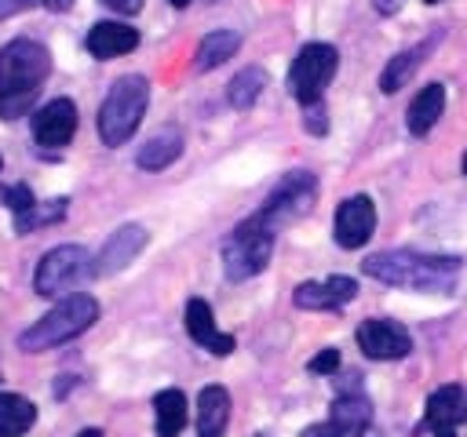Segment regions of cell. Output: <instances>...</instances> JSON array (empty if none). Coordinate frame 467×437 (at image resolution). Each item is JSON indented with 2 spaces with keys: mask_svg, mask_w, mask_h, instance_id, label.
<instances>
[{
  "mask_svg": "<svg viewBox=\"0 0 467 437\" xmlns=\"http://www.w3.org/2000/svg\"><path fill=\"white\" fill-rule=\"evenodd\" d=\"M361 269L390 288H412V291H449L456 273H460V259L456 255H427V251H376L361 262Z\"/></svg>",
  "mask_w": 467,
  "mask_h": 437,
  "instance_id": "6da1fadb",
  "label": "cell"
},
{
  "mask_svg": "<svg viewBox=\"0 0 467 437\" xmlns=\"http://www.w3.org/2000/svg\"><path fill=\"white\" fill-rule=\"evenodd\" d=\"M51 73V55L44 44L18 36L0 47V117H18L33 106Z\"/></svg>",
  "mask_w": 467,
  "mask_h": 437,
  "instance_id": "7a4b0ae2",
  "label": "cell"
},
{
  "mask_svg": "<svg viewBox=\"0 0 467 437\" xmlns=\"http://www.w3.org/2000/svg\"><path fill=\"white\" fill-rule=\"evenodd\" d=\"M99 320V302L84 291H73L66 295L55 310H47L40 320H33L22 335H18V346L26 353H40V350H55L77 335H84L91 324Z\"/></svg>",
  "mask_w": 467,
  "mask_h": 437,
  "instance_id": "3957f363",
  "label": "cell"
},
{
  "mask_svg": "<svg viewBox=\"0 0 467 437\" xmlns=\"http://www.w3.org/2000/svg\"><path fill=\"white\" fill-rule=\"evenodd\" d=\"M146 102H150V80L146 76H139V73L117 76L113 87L106 91L102 106H99V138L106 146H124L135 135V127L142 124Z\"/></svg>",
  "mask_w": 467,
  "mask_h": 437,
  "instance_id": "277c9868",
  "label": "cell"
},
{
  "mask_svg": "<svg viewBox=\"0 0 467 437\" xmlns=\"http://www.w3.org/2000/svg\"><path fill=\"white\" fill-rule=\"evenodd\" d=\"M270 255H274V229H266L252 215L241 226H234V233L223 240V269L230 280H248L263 273Z\"/></svg>",
  "mask_w": 467,
  "mask_h": 437,
  "instance_id": "5b68a950",
  "label": "cell"
},
{
  "mask_svg": "<svg viewBox=\"0 0 467 437\" xmlns=\"http://www.w3.org/2000/svg\"><path fill=\"white\" fill-rule=\"evenodd\" d=\"M314 200H317V178H314L310 171H288V175L266 193V200L259 204V211H255L252 218L277 233L281 226L303 218V215L314 208Z\"/></svg>",
  "mask_w": 467,
  "mask_h": 437,
  "instance_id": "8992f818",
  "label": "cell"
},
{
  "mask_svg": "<svg viewBox=\"0 0 467 437\" xmlns=\"http://www.w3.org/2000/svg\"><path fill=\"white\" fill-rule=\"evenodd\" d=\"M336 66H339V55L332 44H306L299 47V55L292 58V69H288V91L292 98L306 109L314 102H321L328 80L336 76Z\"/></svg>",
  "mask_w": 467,
  "mask_h": 437,
  "instance_id": "52a82bcc",
  "label": "cell"
},
{
  "mask_svg": "<svg viewBox=\"0 0 467 437\" xmlns=\"http://www.w3.org/2000/svg\"><path fill=\"white\" fill-rule=\"evenodd\" d=\"M91 255L80 248V244H58L51 248L40 262H36V273H33V291L44 295V299H55L62 291H73L84 277H91Z\"/></svg>",
  "mask_w": 467,
  "mask_h": 437,
  "instance_id": "ba28073f",
  "label": "cell"
},
{
  "mask_svg": "<svg viewBox=\"0 0 467 437\" xmlns=\"http://www.w3.org/2000/svg\"><path fill=\"white\" fill-rule=\"evenodd\" d=\"M354 339H358V346H361V353L368 361H401L412 350V339H409L405 324H398L390 317H368V320H361L358 331H354Z\"/></svg>",
  "mask_w": 467,
  "mask_h": 437,
  "instance_id": "9c48e42d",
  "label": "cell"
},
{
  "mask_svg": "<svg viewBox=\"0 0 467 437\" xmlns=\"http://www.w3.org/2000/svg\"><path fill=\"white\" fill-rule=\"evenodd\" d=\"M372 229H376V204H372V197L358 193V197H347L336 208V244L339 248L354 251V248L368 244Z\"/></svg>",
  "mask_w": 467,
  "mask_h": 437,
  "instance_id": "30bf717a",
  "label": "cell"
},
{
  "mask_svg": "<svg viewBox=\"0 0 467 437\" xmlns=\"http://www.w3.org/2000/svg\"><path fill=\"white\" fill-rule=\"evenodd\" d=\"M29 127L40 146H66L77 131V106L69 98H51L29 117Z\"/></svg>",
  "mask_w": 467,
  "mask_h": 437,
  "instance_id": "8fae6325",
  "label": "cell"
},
{
  "mask_svg": "<svg viewBox=\"0 0 467 437\" xmlns=\"http://www.w3.org/2000/svg\"><path fill=\"white\" fill-rule=\"evenodd\" d=\"M146 229L142 226H135V222H128V226H120L117 233H109V240L102 244V251H99V259L91 262V269H95V277H109V273H120L128 262H135V255L146 248Z\"/></svg>",
  "mask_w": 467,
  "mask_h": 437,
  "instance_id": "7c38bea8",
  "label": "cell"
},
{
  "mask_svg": "<svg viewBox=\"0 0 467 437\" xmlns=\"http://www.w3.org/2000/svg\"><path fill=\"white\" fill-rule=\"evenodd\" d=\"M186 331H190V339H193L197 346H204V350L215 353V357L234 353V335H226V331L215 328L212 306H208L204 299H190V302H186Z\"/></svg>",
  "mask_w": 467,
  "mask_h": 437,
  "instance_id": "4fadbf2b",
  "label": "cell"
},
{
  "mask_svg": "<svg viewBox=\"0 0 467 437\" xmlns=\"http://www.w3.org/2000/svg\"><path fill=\"white\" fill-rule=\"evenodd\" d=\"M463 419H467V393H463V386L449 382V386H438L427 397L423 426H431V430H456Z\"/></svg>",
  "mask_w": 467,
  "mask_h": 437,
  "instance_id": "5bb4252c",
  "label": "cell"
},
{
  "mask_svg": "<svg viewBox=\"0 0 467 437\" xmlns=\"http://www.w3.org/2000/svg\"><path fill=\"white\" fill-rule=\"evenodd\" d=\"M84 47L95 55V58H117V55H128L139 47V29L124 25V22H95L88 29V40Z\"/></svg>",
  "mask_w": 467,
  "mask_h": 437,
  "instance_id": "9a60e30c",
  "label": "cell"
},
{
  "mask_svg": "<svg viewBox=\"0 0 467 437\" xmlns=\"http://www.w3.org/2000/svg\"><path fill=\"white\" fill-rule=\"evenodd\" d=\"M179 153H182V131L168 124V127L153 131V135L139 146L135 164H139L142 171H164L168 164H175V160H179Z\"/></svg>",
  "mask_w": 467,
  "mask_h": 437,
  "instance_id": "2e32d148",
  "label": "cell"
},
{
  "mask_svg": "<svg viewBox=\"0 0 467 437\" xmlns=\"http://www.w3.org/2000/svg\"><path fill=\"white\" fill-rule=\"evenodd\" d=\"M431 47H434V40H423V44H416V47H409V51L394 55V58L383 66V73H379V91H383V95L401 91V87L409 84V76L423 66V58H427V51H431Z\"/></svg>",
  "mask_w": 467,
  "mask_h": 437,
  "instance_id": "e0dca14e",
  "label": "cell"
},
{
  "mask_svg": "<svg viewBox=\"0 0 467 437\" xmlns=\"http://www.w3.org/2000/svg\"><path fill=\"white\" fill-rule=\"evenodd\" d=\"M241 47V33L234 29H212L201 44H197V55H193V69L197 73H208L215 66H223L226 58H234Z\"/></svg>",
  "mask_w": 467,
  "mask_h": 437,
  "instance_id": "ac0fdd59",
  "label": "cell"
},
{
  "mask_svg": "<svg viewBox=\"0 0 467 437\" xmlns=\"http://www.w3.org/2000/svg\"><path fill=\"white\" fill-rule=\"evenodd\" d=\"M441 109H445V87H441V84L420 87L416 98L409 102V131H412V135H427V131L438 124Z\"/></svg>",
  "mask_w": 467,
  "mask_h": 437,
  "instance_id": "d6986e66",
  "label": "cell"
},
{
  "mask_svg": "<svg viewBox=\"0 0 467 437\" xmlns=\"http://www.w3.org/2000/svg\"><path fill=\"white\" fill-rule=\"evenodd\" d=\"M230 419V393L223 386H204L197 393V433H223Z\"/></svg>",
  "mask_w": 467,
  "mask_h": 437,
  "instance_id": "ffe728a7",
  "label": "cell"
},
{
  "mask_svg": "<svg viewBox=\"0 0 467 437\" xmlns=\"http://www.w3.org/2000/svg\"><path fill=\"white\" fill-rule=\"evenodd\" d=\"M328 422H336L343 433H365L368 422H372V404H368V397H361V393H339V397L332 401Z\"/></svg>",
  "mask_w": 467,
  "mask_h": 437,
  "instance_id": "44dd1931",
  "label": "cell"
},
{
  "mask_svg": "<svg viewBox=\"0 0 467 437\" xmlns=\"http://www.w3.org/2000/svg\"><path fill=\"white\" fill-rule=\"evenodd\" d=\"M153 415H157L161 437H179L186 426V393L182 390H161L153 397Z\"/></svg>",
  "mask_w": 467,
  "mask_h": 437,
  "instance_id": "7402d4cb",
  "label": "cell"
},
{
  "mask_svg": "<svg viewBox=\"0 0 467 437\" xmlns=\"http://www.w3.org/2000/svg\"><path fill=\"white\" fill-rule=\"evenodd\" d=\"M36 422V408L22 393H0V437H22Z\"/></svg>",
  "mask_w": 467,
  "mask_h": 437,
  "instance_id": "603a6c76",
  "label": "cell"
},
{
  "mask_svg": "<svg viewBox=\"0 0 467 437\" xmlns=\"http://www.w3.org/2000/svg\"><path fill=\"white\" fill-rule=\"evenodd\" d=\"M263 87H266V73H263L259 66H244V69L230 80V87H226V102H230L234 109H252V106L259 102Z\"/></svg>",
  "mask_w": 467,
  "mask_h": 437,
  "instance_id": "cb8c5ba5",
  "label": "cell"
},
{
  "mask_svg": "<svg viewBox=\"0 0 467 437\" xmlns=\"http://www.w3.org/2000/svg\"><path fill=\"white\" fill-rule=\"evenodd\" d=\"M69 211V200L66 197H51V200H36L26 215H15V233H33L40 226H55L62 222Z\"/></svg>",
  "mask_w": 467,
  "mask_h": 437,
  "instance_id": "d4e9b609",
  "label": "cell"
},
{
  "mask_svg": "<svg viewBox=\"0 0 467 437\" xmlns=\"http://www.w3.org/2000/svg\"><path fill=\"white\" fill-rule=\"evenodd\" d=\"M292 302L299 310H339V302L332 299L328 284L325 280H303L296 291H292Z\"/></svg>",
  "mask_w": 467,
  "mask_h": 437,
  "instance_id": "484cf974",
  "label": "cell"
},
{
  "mask_svg": "<svg viewBox=\"0 0 467 437\" xmlns=\"http://www.w3.org/2000/svg\"><path fill=\"white\" fill-rule=\"evenodd\" d=\"M0 204L7 211H15V215H26L36 204V197H33V189L26 182H15V186H0Z\"/></svg>",
  "mask_w": 467,
  "mask_h": 437,
  "instance_id": "4316f807",
  "label": "cell"
},
{
  "mask_svg": "<svg viewBox=\"0 0 467 437\" xmlns=\"http://www.w3.org/2000/svg\"><path fill=\"white\" fill-rule=\"evenodd\" d=\"M325 284H328V291H332V299H336L339 306H347V302L358 295V280H354V277H339V273H336V277H328Z\"/></svg>",
  "mask_w": 467,
  "mask_h": 437,
  "instance_id": "83f0119b",
  "label": "cell"
},
{
  "mask_svg": "<svg viewBox=\"0 0 467 437\" xmlns=\"http://www.w3.org/2000/svg\"><path fill=\"white\" fill-rule=\"evenodd\" d=\"M314 375H332V371H339V350H321L317 357H310V364H306Z\"/></svg>",
  "mask_w": 467,
  "mask_h": 437,
  "instance_id": "f1b7e54d",
  "label": "cell"
},
{
  "mask_svg": "<svg viewBox=\"0 0 467 437\" xmlns=\"http://www.w3.org/2000/svg\"><path fill=\"white\" fill-rule=\"evenodd\" d=\"M303 124H306V131H310V135H325V131H328V120H325V106H321V102L306 106V120H303Z\"/></svg>",
  "mask_w": 467,
  "mask_h": 437,
  "instance_id": "f546056e",
  "label": "cell"
},
{
  "mask_svg": "<svg viewBox=\"0 0 467 437\" xmlns=\"http://www.w3.org/2000/svg\"><path fill=\"white\" fill-rule=\"evenodd\" d=\"M299 437H347V433H343L336 422H328V419H325V422H314V426H306Z\"/></svg>",
  "mask_w": 467,
  "mask_h": 437,
  "instance_id": "4dcf8cb0",
  "label": "cell"
},
{
  "mask_svg": "<svg viewBox=\"0 0 467 437\" xmlns=\"http://www.w3.org/2000/svg\"><path fill=\"white\" fill-rule=\"evenodd\" d=\"M106 7H113L117 15H139L142 11V0H102Z\"/></svg>",
  "mask_w": 467,
  "mask_h": 437,
  "instance_id": "1f68e13d",
  "label": "cell"
},
{
  "mask_svg": "<svg viewBox=\"0 0 467 437\" xmlns=\"http://www.w3.org/2000/svg\"><path fill=\"white\" fill-rule=\"evenodd\" d=\"M33 4H40V7H47V11H69V7H73V0H18V11H22V7H33Z\"/></svg>",
  "mask_w": 467,
  "mask_h": 437,
  "instance_id": "d6a6232c",
  "label": "cell"
},
{
  "mask_svg": "<svg viewBox=\"0 0 467 437\" xmlns=\"http://www.w3.org/2000/svg\"><path fill=\"white\" fill-rule=\"evenodd\" d=\"M77 437H102V430H95V426H88V430H80Z\"/></svg>",
  "mask_w": 467,
  "mask_h": 437,
  "instance_id": "836d02e7",
  "label": "cell"
},
{
  "mask_svg": "<svg viewBox=\"0 0 467 437\" xmlns=\"http://www.w3.org/2000/svg\"><path fill=\"white\" fill-rule=\"evenodd\" d=\"M434 437H456V430H434Z\"/></svg>",
  "mask_w": 467,
  "mask_h": 437,
  "instance_id": "e575fe53",
  "label": "cell"
},
{
  "mask_svg": "<svg viewBox=\"0 0 467 437\" xmlns=\"http://www.w3.org/2000/svg\"><path fill=\"white\" fill-rule=\"evenodd\" d=\"M168 4H171V7H186L190 0H168Z\"/></svg>",
  "mask_w": 467,
  "mask_h": 437,
  "instance_id": "d590c367",
  "label": "cell"
},
{
  "mask_svg": "<svg viewBox=\"0 0 467 437\" xmlns=\"http://www.w3.org/2000/svg\"><path fill=\"white\" fill-rule=\"evenodd\" d=\"M197 437H223V433H197Z\"/></svg>",
  "mask_w": 467,
  "mask_h": 437,
  "instance_id": "8d00e7d4",
  "label": "cell"
},
{
  "mask_svg": "<svg viewBox=\"0 0 467 437\" xmlns=\"http://www.w3.org/2000/svg\"><path fill=\"white\" fill-rule=\"evenodd\" d=\"M463 175H467V153H463Z\"/></svg>",
  "mask_w": 467,
  "mask_h": 437,
  "instance_id": "74e56055",
  "label": "cell"
},
{
  "mask_svg": "<svg viewBox=\"0 0 467 437\" xmlns=\"http://www.w3.org/2000/svg\"><path fill=\"white\" fill-rule=\"evenodd\" d=\"M427 4H438V0H427Z\"/></svg>",
  "mask_w": 467,
  "mask_h": 437,
  "instance_id": "f35d334b",
  "label": "cell"
},
{
  "mask_svg": "<svg viewBox=\"0 0 467 437\" xmlns=\"http://www.w3.org/2000/svg\"><path fill=\"white\" fill-rule=\"evenodd\" d=\"M0 168H4V160H0Z\"/></svg>",
  "mask_w": 467,
  "mask_h": 437,
  "instance_id": "ab89813d",
  "label": "cell"
}]
</instances>
